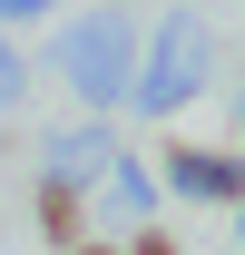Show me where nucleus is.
<instances>
[{"label": "nucleus", "mask_w": 245, "mask_h": 255, "mask_svg": "<svg viewBox=\"0 0 245 255\" xmlns=\"http://www.w3.org/2000/svg\"><path fill=\"white\" fill-rule=\"evenodd\" d=\"M118 255H177V236H167V226H137V236H127Z\"/></svg>", "instance_id": "0eeeda50"}, {"label": "nucleus", "mask_w": 245, "mask_h": 255, "mask_svg": "<svg viewBox=\"0 0 245 255\" xmlns=\"http://www.w3.org/2000/svg\"><path fill=\"white\" fill-rule=\"evenodd\" d=\"M236 236H245V196H236Z\"/></svg>", "instance_id": "9b49d317"}, {"label": "nucleus", "mask_w": 245, "mask_h": 255, "mask_svg": "<svg viewBox=\"0 0 245 255\" xmlns=\"http://www.w3.org/2000/svg\"><path fill=\"white\" fill-rule=\"evenodd\" d=\"M108 187H118L127 206H137V216H157V206H147V196H157V177H147V167H127V157H108Z\"/></svg>", "instance_id": "423d86ee"}, {"label": "nucleus", "mask_w": 245, "mask_h": 255, "mask_svg": "<svg viewBox=\"0 0 245 255\" xmlns=\"http://www.w3.org/2000/svg\"><path fill=\"white\" fill-rule=\"evenodd\" d=\"M0 98H20V59H10V49H0Z\"/></svg>", "instance_id": "1a4fd4ad"}, {"label": "nucleus", "mask_w": 245, "mask_h": 255, "mask_svg": "<svg viewBox=\"0 0 245 255\" xmlns=\"http://www.w3.org/2000/svg\"><path fill=\"white\" fill-rule=\"evenodd\" d=\"M196 89H206V30H196L186 10H167L157 39H147V59H137V79H127V98H137L147 118H177Z\"/></svg>", "instance_id": "f03ea898"}, {"label": "nucleus", "mask_w": 245, "mask_h": 255, "mask_svg": "<svg viewBox=\"0 0 245 255\" xmlns=\"http://www.w3.org/2000/svg\"><path fill=\"white\" fill-rule=\"evenodd\" d=\"M167 187L177 196H196V206H236L245 196V147H167Z\"/></svg>", "instance_id": "7ed1b4c3"}, {"label": "nucleus", "mask_w": 245, "mask_h": 255, "mask_svg": "<svg viewBox=\"0 0 245 255\" xmlns=\"http://www.w3.org/2000/svg\"><path fill=\"white\" fill-rule=\"evenodd\" d=\"M39 10H49V0H0V20H39Z\"/></svg>", "instance_id": "6e6552de"}, {"label": "nucleus", "mask_w": 245, "mask_h": 255, "mask_svg": "<svg viewBox=\"0 0 245 255\" xmlns=\"http://www.w3.org/2000/svg\"><path fill=\"white\" fill-rule=\"evenodd\" d=\"M108 157H118V128H108V118L69 128V137H49V177H59V187H79V177H98Z\"/></svg>", "instance_id": "20e7f679"}, {"label": "nucleus", "mask_w": 245, "mask_h": 255, "mask_svg": "<svg viewBox=\"0 0 245 255\" xmlns=\"http://www.w3.org/2000/svg\"><path fill=\"white\" fill-rule=\"evenodd\" d=\"M236 128H245V89H236Z\"/></svg>", "instance_id": "f8f14e48"}, {"label": "nucleus", "mask_w": 245, "mask_h": 255, "mask_svg": "<svg viewBox=\"0 0 245 255\" xmlns=\"http://www.w3.org/2000/svg\"><path fill=\"white\" fill-rule=\"evenodd\" d=\"M69 255H118V246H69Z\"/></svg>", "instance_id": "9d476101"}, {"label": "nucleus", "mask_w": 245, "mask_h": 255, "mask_svg": "<svg viewBox=\"0 0 245 255\" xmlns=\"http://www.w3.org/2000/svg\"><path fill=\"white\" fill-rule=\"evenodd\" d=\"M39 226H49V246H89V187H59V177H39Z\"/></svg>", "instance_id": "39448f33"}, {"label": "nucleus", "mask_w": 245, "mask_h": 255, "mask_svg": "<svg viewBox=\"0 0 245 255\" xmlns=\"http://www.w3.org/2000/svg\"><path fill=\"white\" fill-rule=\"evenodd\" d=\"M59 79L89 98V108H118V98H127V79H137V39H127L118 10H79V20L59 30Z\"/></svg>", "instance_id": "f257e3e1"}]
</instances>
